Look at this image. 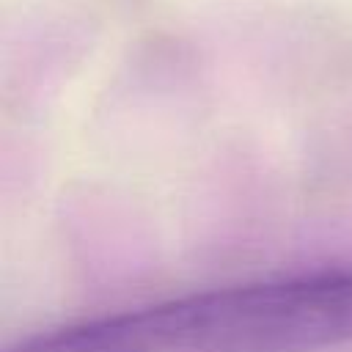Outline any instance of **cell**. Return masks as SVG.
<instances>
[{
  "label": "cell",
  "mask_w": 352,
  "mask_h": 352,
  "mask_svg": "<svg viewBox=\"0 0 352 352\" xmlns=\"http://www.w3.org/2000/svg\"><path fill=\"white\" fill-rule=\"evenodd\" d=\"M346 341L352 270H322L85 319L8 352H311Z\"/></svg>",
  "instance_id": "cell-1"
}]
</instances>
